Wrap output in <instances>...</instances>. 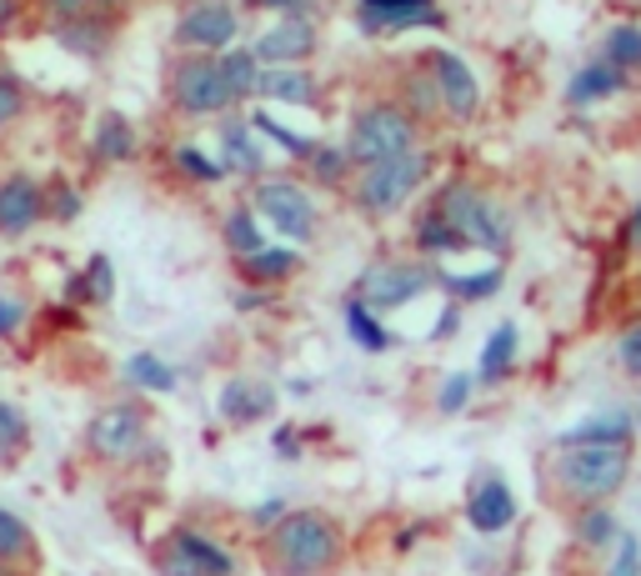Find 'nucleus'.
I'll return each mask as SVG.
<instances>
[{
	"instance_id": "37998d69",
	"label": "nucleus",
	"mask_w": 641,
	"mask_h": 576,
	"mask_svg": "<svg viewBox=\"0 0 641 576\" xmlns=\"http://www.w3.org/2000/svg\"><path fill=\"white\" fill-rule=\"evenodd\" d=\"M611 576H641V546H637V536H621L617 562H611Z\"/></svg>"
},
{
	"instance_id": "dca6fc26",
	"label": "nucleus",
	"mask_w": 641,
	"mask_h": 576,
	"mask_svg": "<svg viewBox=\"0 0 641 576\" xmlns=\"http://www.w3.org/2000/svg\"><path fill=\"white\" fill-rule=\"evenodd\" d=\"M90 146H96V161H131V156H136V131H131V120L120 116V110H100Z\"/></svg>"
},
{
	"instance_id": "c9c22d12",
	"label": "nucleus",
	"mask_w": 641,
	"mask_h": 576,
	"mask_svg": "<svg viewBox=\"0 0 641 576\" xmlns=\"http://www.w3.org/2000/svg\"><path fill=\"white\" fill-rule=\"evenodd\" d=\"M175 166H181L185 175H196V181H221V175H226V166L211 161L201 146H175Z\"/></svg>"
},
{
	"instance_id": "c756f323",
	"label": "nucleus",
	"mask_w": 641,
	"mask_h": 576,
	"mask_svg": "<svg viewBox=\"0 0 641 576\" xmlns=\"http://www.w3.org/2000/svg\"><path fill=\"white\" fill-rule=\"evenodd\" d=\"M346 331H351V337H356L366 351H386V346H392V337H386V331L376 327V316H371L366 301H356V306L346 311Z\"/></svg>"
},
{
	"instance_id": "aec40b11",
	"label": "nucleus",
	"mask_w": 641,
	"mask_h": 576,
	"mask_svg": "<svg viewBox=\"0 0 641 576\" xmlns=\"http://www.w3.org/2000/svg\"><path fill=\"white\" fill-rule=\"evenodd\" d=\"M45 11V21H116L126 11V0H35Z\"/></svg>"
},
{
	"instance_id": "4be33fe9",
	"label": "nucleus",
	"mask_w": 641,
	"mask_h": 576,
	"mask_svg": "<svg viewBox=\"0 0 641 576\" xmlns=\"http://www.w3.org/2000/svg\"><path fill=\"white\" fill-rule=\"evenodd\" d=\"M436 21H441L436 6H406V11H366V15H361V25H366L371 35L412 31V25H436Z\"/></svg>"
},
{
	"instance_id": "b1692460",
	"label": "nucleus",
	"mask_w": 641,
	"mask_h": 576,
	"mask_svg": "<svg viewBox=\"0 0 641 576\" xmlns=\"http://www.w3.org/2000/svg\"><path fill=\"white\" fill-rule=\"evenodd\" d=\"M31 552H35L31 526L21 516H11V511H0V566H21Z\"/></svg>"
},
{
	"instance_id": "2eb2a0df",
	"label": "nucleus",
	"mask_w": 641,
	"mask_h": 576,
	"mask_svg": "<svg viewBox=\"0 0 641 576\" xmlns=\"http://www.w3.org/2000/svg\"><path fill=\"white\" fill-rule=\"evenodd\" d=\"M51 35L61 51L71 55H86V61H100V55L110 51V41H116V21H51Z\"/></svg>"
},
{
	"instance_id": "7c9ffc66",
	"label": "nucleus",
	"mask_w": 641,
	"mask_h": 576,
	"mask_svg": "<svg viewBox=\"0 0 641 576\" xmlns=\"http://www.w3.org/2000/svg\"><path fill=\"white\" fill-rule=\"evenodd\" d=\"M226 246L236 250V256H250V250H261V226H256V216L250 211H231L226 216Z\"/></svg>"
},
{
	"instance_id": "c85d7f7f",
	"label": "nucleus",
	"mask_w": 641,
	"mask_h": 576,
	"mask_svg": "<svg viewBox=\"0 0 641 576\" xmlns=\"http://www.w3.org/2000/svg\"><path fill=\"white\" fill-rule=\"evenodd\" d=\"M110 291H116V276H110L106 256H90L86 276H81V281H71V296H81V301H110Z\"/></svg>"
},
{
	"instance_id": "473e14b6",
	"label": "nucleus",
	"mask_w": 641,
	"mask_h": 576,
	"mask_svg": "<svg viewBox=\"0 0 641 576\" xmlns=\"http://www.w3.org/2000/svg\"><path fill=\"white\" fill-rule=\"evenodd\" d=\"M15 451H25V416L0 402V467L15 461Z\"/></svg>"
},
{
	"instance_id": "f3484780",
	"label": "nucleus",
	"mask_w": 641,
	"mask_h": 576,
	"mask_svg": "<svg viewBox=\"0 0 641 576\" xmlns=\"http://www.w3.org/2000/svg\"><path fill=\"white\" fill-rule=\"evenodd\" d=\"M256 90H261V96H271V100H291V106H306V100H316L311 71H296V66L256 71Z\"/></svg>"
},
{
	"instance_id": "72a5a7b5",
	"label": "nucleus",
	"mask_w": 641,
	"mask_h": 576,
	"mask_svg": "<svg viewBox=\"0 0 641 576\" xmlns=\"http://www.w3.org/2000/svg\"><path fill=\"white\" fill-rule=\"evenodd\" d=\"M25 86H21V76H11V71L0 66V131H6V126H15V120L25 116Z\"/></svg>"
},
{
	"instance_id": "a19ab883",
	"label": "nucleus",
	"mask_w": 641,
	"mask_h": 576,
	"mask_svg": "<svg viewBox=\"0 0 641 576\" xmlns=\"http://www.w3.org/2000/svg\"><path fill=\"white\" fill-rule=\"evenodd\" d=\"M451 291H461V296H487V291H496L501 286V276L496 271H487V276H441Z\"/></svg>"
},
{
	"instance_id": "6e6552de",
	"label": "nucleus",
	"mask_w": 641,
	"mask_h": 576,
	"mask_svg": "<svg viewBox=\"0 0 641 576\" xmlns=\"http://www.w3.org/2000/svg\"><path fill=\"white\" fill-rule=\"evenodd\" d=\"M156 566L161 576H236V556L201 532H175L156 552Z\"/></svg>"
},
{
	"instance_id": "2f4dec72",
	"label": "nucleus",
	"mask_w": 641,
	"mask_h": 576,
	"mask_svg": "<svg viewBox=\"0 0 641 576\" xmlns=\"http://www.w3.org/2000/svg\"><path fill=\"white\" fill-rule=\"evenodd\" d=\"M607 61L611 66H641V31L637 25H617V31L607 35Z\"/></svg>"
},
{
	"instance_id": "393cba45",
	"label": "nucleus",
	"mask_w": 641,
	"mask_h": 576,
	"mask_svg": "<svg viewBox=\"0 0 641 576\" xmlns=\"http://www.w3.org/2000/svg\"><path fill=\"white\" fill-rule=\"evenodd\" d=\"M611 90H621V66H611V61H597L571 81V100H601Z\"/></svg>"
},
{
	"instance_id": "6ab92c4d",
	"label": "nucleus",
	"mask_w": 641,
	"mask_h": 576,
	"mask_svg": "<svg viewBox=\"0 0 641 576\" xmlns=\"http://www.w3.org/2000/svg\"><path fill=\"white\" fill-rule=\"evenodd\" d=\"M276 406V396L266 386H250V381H231L226 392H221V416L226 422H256Z\"/></svg>"
},
{
	"instance_id": "a211bd4d",
	"label": "nucleus",
	"mask_w": 641,
	"mask_h": 576,
	"mask_svg": "<svg viewBox=\"0 0 641 576\" xmlns=\"http://www.w3.org/2000/svg\"><path fill=\"white\" fill-rule=\"evenodd\" d=\"M511 516H516V501H511V491L501 481H487L471 497V526L477 532H501V526H511Z\"/></svg>"
},
{
	"instance_id": "ddd939ff",
	"label": "nucleus",
	"mask_w": 641,
	"mask_h": 576,
	"mask_svg": "<svg viewBox=\"0 0 641 576\" xmlns=\"http://www.w3.org/2000/svg\"><path fill=\"white\" fill-rule=\"evenodd\" d=\"M316 51V31L311 21H301V15H286V21H276L271 31H261V41H256V61H271V66H296V61H306V55Z\"/></svg>"
},
{
	"instance_id": "f03ea898",
	"label": "nucleus",
	"mask_w": 641,
	"mask_h": 576,
	"mask_svg": "<svg viewBox=\"0 0 641 576\" xmlns=\"http://www.w3.org/2000/svg\"><path fill=\"white\" fill-rule=\"evenodd\" d=\"M341 552V536L327 516H311V511H296L276 526L271 536V566L281 576H316L327 572Z\"/></svg>"
},
{
	"instance_id": "e433bc0d",
	"label": "nucleus",
	"mask_w": 641,
	"mask_h": 576,
	"mask_svg": "<svg viewBox=\"0 0 641 576\" xmlns=\"http://www.w3.org/2000/svg\"><path fill=\"white\" fill-rule=\"evenodd\" d=\"M566 441H627V416H607V422H587V426H576V431L562 436Z\"/></svg>"
},
{
	"instance_id": "8fccbe9b",
	"label": "nucleus",
	"mask_w": 641,
	"mask_h": 576,
	"mask_svg": "<svg viewBox=\"0 0 641 576\" xmlns=\"http://www.w3.org/2000/svg\"><path fill=\"white\" fill-rule=\"evenodd\" d=\"M256 6H266V11H301V0H256Z\"/></svg>"
},
{
	"instance_id": "3c124183",
	"label": "nucleus",
	"mask_w": 641,
	"mask_h": 576,
	"mask_svg": "<svg viewBox=\"0 0 641 576\" xmlns=\"http://www.w3.org/2000/svg\"><path fill=\"white\" fill-rule=\"evenodd\" d=\"M276 451H286V457H291V451H296V436L291 431H276Z\"/></svg>"
},
{
	"instance_id": "603ef678",
	"label": "nucleus",
	"mask_w": 641,
	"mask_h": 576,
	"mask_svg": "<svg viewBox=\"0 0 641 576\" xmlns=\"http://www.w3.org/2000/svg\"><path fill=\"white\" fill-rule=\"evenodd\" d=\"M627 241H631V246H637V241H641V211H637V216H631V226H627Z\"/></svg>"
},
{
	"instance_id": "20e7f679",
	"label": "nucleus",
	"mask_w": 641,
	"mask_h": 576,
	"mask_svg": "<svg viewBox=\"0 0 641 576\" xmlns=\"http://www.w3.org/2000/svg\"><path fill=\"white\" fill-rule=\"evenodd\" d=\"M402 151H416V126H412V116L406 110H396V106H371L366 116L356 120V131H351V161H366V166H376V161H392V156H402Z\"/></svg>"
},
{
	"instance_id": "ea45409f",
	"label": "nucleus",
	"mask_w": 641,
	"mask_h": 576,
	"mask_svg": "<svg viewBox=\"0 0 641 576\" xmlns=\"http://www.w3.org/2000/svg\"><path fill=\"white\" fill-rule=\"evenodd\" d=\"M607 536H617V522H611V511H587V516H581V542L601 546Z\"/></svg>"
},
{
	"instance_id": "412c9836",
	"label": "nucleus",
	"mask_w": 641,
	"mask_h": 576,
	"mask_svg": "<svg viewBox=\"0 0 641 576\" xmlns=\"http://www.w3.org/2000/svg\"><path fill=\"white\" fill-rule=\"evenodd\" d=\"M216 66H221V76H226L231 100H246L250 90H256V71H261V66H256V55H250L246 45H241V51H236V45H226Z\"/></svg>"
},
{
	"instance_id": "f257e3e1",
	"label": "nucleus",
	"mask_w": 641,
	"mask_h": 576,
	"mask_svg": "<svg viewBox=\"0 0 641 576\" xmlns=\"http://www.w3.org/2000/svg\"><path fill=\"white\" fill-rule=\"evenodd\" d=\"M556 481L566 497L601 501L627 481V441H566L556 457Z\"/></svg>"
},
{
	"instance_id": "f704fd0d",
	"label": "nucleus",
	"mask_w": 641,
	"mask_h": 576,
	"mask_svg": "<svg viewBox=\"0 0 641 576\" xmlns=\"http://www.w3.org/2000/svg\"><path fill=\"white\" fill-rule=\"evenodd\" d=\"M250 131H261V136H271V141H276V146H286V151H291V156H311V151H316V146H311V141H306V136L286 131L281 120H271V116H266V110H256V116H250Z\"/></svg>"
},
{
	"instance_id": "4c0bfd02",
	"label": "nucleus",
	"mask_w": 641,
	"mask_h": 576,
	"mask_svg": "<svg viewBox=\"0 0 641 576\" xmlns=\"http://www.w3.org/2000/svg\"><path fill=\"white\" fill-rule=\"evenodd\" d=\"M45 216H55V221H76V216H81V196H76V185L55 181L51 191H45Z\"/></svg>"
},
{
	"instance_id": "cd10ccee",
	"label": "nucleus",
	"mask_w": 641,
	"mask_h": 576,
	"mask_svg": "<svg viewBox=\"0 0 641 576\" xmlns=\"http://www.w3.org/2000/svg\"><path fill=\"white\" fill-rule=\"evenodd\" d=\"M126 376H131L136 386H146V392H171L175 386V371L165 366V361H156L151 351H141V356L126 361Z\"/></svg>"
},
{
	"instance_id": "c03bdc74",
	"label": "nucleus",
	"mask_w": 641,
	"mask_h": 576,
	"mask_svg": "<svg viewBox=\"0 0 641 576\" xmlns=\"http://www.w3.org/2000/svg\"><path fill=\"white\" fill-rule=\"evenodd\" d=\"M21 327H25V306L0 296V337H21Z\"/></svg>"
},
{
	"instance_id": "f8f14e48",
	"label": "nucleus",
	"mask_w": 641,
	"mask_h": 576,
	"mask_svg": "<svg viewBox=\"0 0 641 576\" xmlns=\"http://www.w3.org/2000/svg\"><path fill=\"white\" fill-rule=\"evenodd\" d=\"M436 276L421 271V266H371L361 276V301L366 306H402L412 296H421Z\"/></svg>"
},
{
	"instance_id": "58836bf2",
	"label": "nucleus",
	"mask_w": 641,
	"mask_h": 576,
	"mask_svg": "<svg viewBox=\"0 0 641 576\" xmlns=\"http://www.w3.org/2000/svg\"><path fill=\"white\" fill-rule=\"evenodd\" d=\"M421 246H426V250H451V246H461V241L451 236V226H446V221L431 211V216L421 221Z\"/></svg>"
},
{
	"instance_id": "09e8293b",
	"label": "nucleus",
	"mask_w": 641,
	"mask_h": 576,
	"mask_svg": "<svg viewBox=\"0 0 641 576\" xmlns=\"http://www.w3.org/2000/svg\"><path fill=\"white\" fill-rule=\"evenodd\" d=\"M281 516V501H266V506H256V522H276Z\"/></svg>"
},
{
	"instance_id": "9b49d317",
	"label": "nucleus",
	"mask_w": 641,
	"mask_h": 576,
	"mask_svg": "<svg viewBox=\"0 0 641 576\" xmlns=\"http://www.w3.org/2000/svg\"><path fill=\"white\" fill-rule=\"evenodd\" d=\"M45 221V185L31 175H6L0 181V236H25Z\"/></svg>"
},
{
	"instance_id": "5701e85b",
	"label": "nucleus",
	"mask_w": 641,
	"mask_h": 576,
	"mask_svg": "<svg viewBox=\"0 0 641 576\" xmlns=\"http://www.w3.org/2000/svg\"><path fill=\"white\" fill-rule=\"evenodd\" d=\"M221 146H226V161H221V166H231V171H246V175L261 171V151H256V141H250V131L241 126V120H226Z\"/></svg>"
},
{
	"instance_id": "39448f33",
	"label": "nucleus",
	"mask_w": 641,
	"mask_h": 576,
	"mask_svg": "<svg viewBox=\"0 0 641 576\" xmlns=\"http://www.w3.org/2000/svg\"><path fill=\"white\" fill-rule=\"evenodd\" d=\"M171 100L181 116H216V110H226L231 90L216 55H185L181 66L171 71Z\"/></svg>"
},
{
	"instance_id": "0eeeda50",
	"label": "nucleus",
	"mask_w": 641,
	"mask_h": 576,
	"mask_svg": "<svg viewBox=\"0 0 641 576\" xmlns=\"http://www.w3.org/2000/svg\"><path fill=\"white\" fill-rule=\"evenodd\" d=\"M236 35H241V21L226 0H191L181 11V21H175V41L196 55L226 51V45H236Z\"/></svg>"
},
{
	"instance_id": "9d476101",
	"label": "nucleus",
	"mask_w": 641,
	"mask_h": 576,
	"mask_svg": "<svg viewBox=\"0 0 641 576\" xmlns=\"http://www.w3.org/2000/svg\"><path fill=\"white\" fill-rule=\"evenodd\" d=\"M256 211H261V216L291 241H306V236H311V226H316L311 201H306V191H301V185H291V181L256 185Z\"/></svg>"
},
{
	"instance_id": "1a4fd4ad",
	"label": "nucleus",
	"mask_w": 641,
	"mask_h": 576,
	"mask_svg": "<svg viewBox=\"0 0 641 576\" xmlns=\"http://www.w3.org/2000/svg\"><path fill=\"white\" fill-rule=\"evenodd\" d=\"M86 441L100 461H131L146 441V416L136 412V406H106V412L90 422Z\"/></svg>"
},
{
	"instance_id": "49530a36",
	"label": "nucleus",
	"mask_w": 641,
	"mask_h": 576,
	"mask_svg": "<svg viewBox=\"0 0 641 576\" xmlns=\"http://www.w3.org/2000/svg\"><path fill=\"white\" fill-rule=\"evenodd\" d=\"M621 361H627L631 371H641V327H631L627 337H621Z\"/></svg>"
},
{
	"instance_id": "7ed1b4c3",
	"label": "nucleus",
	"mask_w": 641,
	"mask_h": 576,
	"mask_svg": "<svg viewBox=\"0 0 641 576\" xmlns=\"http://www.w3.org/2000/svg\"><path fill=\"white\" fill-rule=\"evenodd\" d=\"M436 216L451 226V236L467 241V246H487V250H506V216H501L496 206H491L481 191H471V185H451L441 201H436Z\"/></svg>"
},
{
	"instance_id": "79ce46f5",
	"label": "nucleus",
	"mask_w": 641,
	"mask_h": 576,
	"mask_svg": "<svg viewBox=\"0 0 641 576\" xmlns=\"http://www.w3.org/2000/svg\"><path fill=\"white\" fill-rule=\"evenodd\" d=\"M306 161L316 166V175H321V181H341V171H346V156H341V151H331V146L311 151V156H306Z\"/></svg>"
},
{
	"instance_id": "423d86ee",
	"label": "nucleus",
	"mask_w": 641,
	"mask_h": 576,
	"mask_svg": "<svg viewBox=\"0 0 641 576\" xmlns=\"http://www.w3.org/2000/svg\"><path fill=\"white\" fill-rule=\"evenodd\" d=\"M426 181V156L421 151H402L392 161H376L361 175V206L366 211H396L416 185Z\"/></svg>"
},
{
	"instance_id": "a18cd8bd",
	"label": "nucleus",
	"mask_w": 641,
	"mask_h": 576,
	"mask_svg": "<svg viewBox=\"0 0 641 576\" xmlns=\"http://www.w3.org/2000/svg\"><path fill=\"white\" fill-rule=\"evenodd\" d=\"M471 396V376H451L446 381V392H441V412H461Z\"/></svg>"
},
{
	"instance_id": "4468645a",
	"label": "nucleus",
	"mask_w": 641,
	"mask_h": 576,
	"mask_svg": "<svg viewBox=\"0 0 641 576\" xmlns=\"http://www.w3.org/2000/svg\"><path fill=\"white\" fill-rule=\"evenodd\" d=\"M431 81H436V90H441L446 96V106L457 110V116H471V110H477V76H471L467 71V61H461V55H451V51H441L431 61Z\"/></svg>"
},
{
	"instance_id": "de8ad7c7",
	"label": "nucleus",
	"mask_w": 641,
	"mask_h": 576,
	"mask_svg": "<svg viewBox=\"0 0 641 576\" xmlns=\"http://www.w3.org/2000/svg\"><path fill=\"white\" fill-rule=\"evenodd\" d=\"M366 11H406V6H431V0H361Z\"/></svg>"
},
{
	"instance_id": "bb28decb",
	"label": "nucleus",
	"mask_w": 641,
	"mask_h": 576,
	"mask_svg": "<svg viewBox=\"0 0 641 576\" xmlns=\"http://www.w3.org/2000/svg\"><path fill=\"white\" fill-rule=\"evenodd\" d=\"M246 271L256 276V281H281V276H291L296 271V250H286V246H261V250H250L246 256Z\"/></svg>"
},
{
	"instance_id": "a878e982",
	"label": "nucleus",
	"mask_w": 641,
	"mask_h": 576,
	"mask_svg": "<svg viewBox=\"0 0 641 576\" xmlns=\"http://www.w3.org/2000/svg\"><path fill=\"white\" fill-rule=\"evenodd\" d=\"M516 361V327H496L487 341V356H481V381H501Z\"/></svg>"
}]
</instances>
